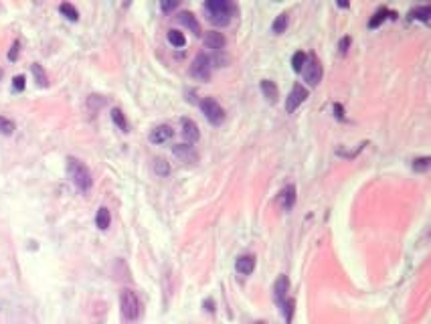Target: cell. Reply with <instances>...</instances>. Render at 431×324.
<instances>
[{"label": "cell", "mask_w": 431, "mask_h": 324, "mask_svg": "<svg viewBox=\"0 0 431 324\" xmlns=\"http://www.w3.org/2000/svg\"><path fill=\"white\" fill-rule=\"evenodd\" d=\"M204 10L209 12V21L213 25H229L231 16L235 14V4L233 2H227V0H209V2H204Z\"/></svg>", "instance_id": "cell-1"}, {"label": "cell", "mask_w": 431, "mask_h": 324, "mask_svg": "<svg viewBox=\"0 0 431 324\" xmlns=\"http://www.w3.org/2000/svg\"><path fill=\"white\" fill-rule=\"evenodd\" d=\"M67 175H69L71 182L77 186L81 193H87V190L91 188V184H93L89 168L77 158H67Z\"/></svg>", "instance_id": "cell-2"}, {"label": "cell", "mask_w": 431, "mask_h": 324, "mask_svg": "<svg viewBox=\"0 0 431 324\" xmlns=\"http://www.w3.org/2000/svg\"><path fill=\"white\" fill-rule=\"evenodd\" d=\"M120 308H122V316L126 320L134 322L140 316V310H142V304H140V298L136 296V292L124 290L120 294Z\"/></svg>", "instance_id": "cell-3"}, {"label": "cell", "mask_w": 431, "mask_h": 324, "mask_svg": "<svg viewBox=\"0 0 431 324\" xmlns=\"http://www.w3.org/2000/svg\"><path fill=\"white\" fill-rule=\"evenodd\" d=\"M211 69H213L211 57L204 55V53H199V55L195 57L193 65H191L193 77H197V79H200V81H209V79H211Z\"/></svg>", "instance_id": "cell-4"}, {"label": "cell", "mask_w": 431, "mask_h": 324, "mask_svg": "<svg viewBox=\"0 0 431 324\" xmlns=\"http://www.w3.org/2000/svg\"><path fill=\"white\" fill-rule=\"evenodd\" d=\"M200 109L204 113V118H207L211 124H215V126H219L225 120V111H223L221 104L217 100H213V98H204L200 102Z\"/></svg>", "instance_id": "cell-5"}, {"label": "cell", "mask_w": 431, "mask_h": 324, "mask_svg": "<svg viewBox=\"0 0 431 324\" xmlns=\"http://www.w3.org/2000/svg\"><path fill=\"white\" fill-rule=\"evenodd\" d=\"M302 73H304V79L308 81V85L316 87L318 83H320V79H322V65H320V61H318L314 55H308Z\"/></svg>", "instance_id": "cell-6"}, {"label": "cell", "mask_w": 431, "mask_h": 324, "mask_svg": "<svg viewBox=\"0 0 431 324\" xmlns=\"http://www.w3.org/2000/svg\"><path fill=\"white\" fill-rule=\"evenodd\" d=\"M306 100H308V89L302 87L299 83L294 85L292 91H290V95L286 98V111H288V113H294V111L298 109V106H302Z\"/></svg>", "instance_id": "cell-7"}, {"label": "cell", "mask_w": 431, "mask_h": 324, "mask_svg": "<svg viewBox=\"0 0 431 324\" xmlns=\"http://www.w3.org/2000/svg\"><path fill=\"white\" fill-rule=\"evenodd\" d=\"M182 136H184V140L189 142V146L191 144H195L199 138H200V132H199V126L193 122V120H189V118H182Z\"/></svg>", "instance_id": "cell-8"}, {"label": "cell", "mask_w": 431, "mask_h": 324, "mask_svg": "<svg viewBox=\"0 0 431 324\" xmlns=\"http://www.w3.org/2000/svg\"><path fill=\"white\" fill-rule=\"evenodd\" d=\"M172 136H174V132H172L170 126H158V128H154L152 132H150V142L152 144H164Z\"/></svg>", "instance_id": "cell-9"}, {"label": "cell", "mask_w": 431, "mask_h": 324, "mask_svg": "<svg viewBox=\"0 0 431 324\" xmlns=\"http://www.w3.org/2000/svg\"><path fill=\"white\" fill-rule=\"evenodd\" d=\"M235 270H237V274H241V276L253 274V270H255V257H253V255H241V257H237Z\"/></svg>", "instance_id": "cell-10"}, {"label": "cell", "mask_w": 431, "mask_h": 324, "mask_svg": "<svg viewBox=\"0 0 431 324\" xmlns=\"http://www.w3.org/2000/svg\"><path fill=\"white\" fill-rule=\"evenodd\" d=\"M288 290H290V280L286 278V276H279L277 278V282H275V286H273V296H275V300L282 304L286 298H288Z\"/></svg>", "instance_id": "cell-11"}, {"label": "cell", "mask_w": 431, "mask_h": 324, "mask_svg": "<svg viewBox=\"0 0 431 324\" xmlns=\"http://www.w3.org/2000/svg\"><path fill=\"white\" fill-rule=\"evenodd\" d=\"M294 203H296V186H294V184H288V186L282 190V195H279V205H282L284 211H290V209L294 207Z\"/></svg>", "instance_id": "cell-12"}, {"label": "cell", "mask_w": 431, "mask_h": 324, "mask_svg": "<svg viewBox=\"0 0 431 324\" xmlns=\"http://www.w3.org/2000/svg\"><path fill=\"white\" fill-rule=\"evenodd\" d=\"M204 45H207L209 49H215V51H219V49H223L225 45H227V39L221 35V33H217V31H211V33H207L204 35Z\"/></svg>", "instance_id": "cell-13"}, {"label": "cell", "mask_w": 431, "mask_h": 324, "mask_svg": "<svg viewBox=\"0 0 431 324\" xmlns=\"http://www.w3.org/2000/svg\"><path fill=\"white\" fill-rule=\"evenodd\" d=\"M172 150H174V154H176V156H180V158L186 160V162H189V160H191V162H197V158H199V156H197V152L193 150V146L178 144V146H174Z\"/></svg>", "instance_id": "cell-14"}, {"label": "cell", "mask_w": 431, "mask_h": 324, "mask_svg": "<svg viewBox=\"0 0 431 324\" xmlns=\"http://www.w3.org/2000/svg\"><path fill=\"white\" fill-rule=\"evenodd\" d=\"M261 91H264V95L267 98V102H271V104H275L277 102V85L273 83V81H269V79H264L261 81Z\"/></svg>", "instance_id": "cell-15"}, {"label": "cell", "mask_w": 431, "mask_h": 324, "mask_svg": "<svg viewBox=\"0 0 431 324\" xmlns=\"http://www.w3.org/2000/svg\"><path fill=\"white\" fill-rule=\"evenodd\" d=\"M288 25H290V16H288L286 12L279 14L275 21H273V25H271V33H273V35H282V33H286Z\"/></svg>", "instance_id": "cell-16"}, {"label": "cell", "mask_w": 431, "mask_h": 324, "mask_svg": "<svg viewBox=\"0 0 431 324\" xmlns=\"http://www.w3.org/2000/svg\"><path fill=\"white\" fill-rule=\"evenodd\" d=\"M180 23H182L184 27H189L195 35H200V27H199V23H197L195 14H191V12H182V14H180Z\"/></svg>", "instance_id": "cell-17"}, {"label": "cell", "mask_w": 431, "mask_h": 324, "mask_svg": "<svg viewBox=\"0 0 431 324\" xmlns=\"http://www.w3.org/2000/svg\"><path fill=\"white\" fill-rule=\"evenodd\" d=\"M109 221H111V215H109V211L105 207H101L99 211H98V215H96V225L99 227L101 231H105L107 227H109Z\"/></svg>", "instance_id": "cell-18"}, {"label": "cell", "mask_w": 431, "mask_h": 324, "mask_svg": "<svg viewBox=\"0 0 431 324\" xmlns=\"http://www.w3.org/2000/svg\"><path fill=\"white\" fill-rule=\"evenodd\" d=\"M306 59H308V55L302 53V51H298V53L292 57V67H294L296 73H302V69H304V65H306Z\"/></svg>", "instance_id": "cell-19"}, {"label": "cell", "mask_w": 431, "mask_h": 324, "mask_svg": "<svg viewBox=\"0 0 431 324\" xmlns=\"http://www.w3.org/2000/svg\"><path fill=\"white\" fill-rule=\"evenodd\" d=\"M111 120H114V124H116L122 132H128V122H126V118H124V113H122L120 108H114V109H111Z\"/></svg>", "instance_id": "cell-20"}, {"label": "cell", "mask_w": 431, "mask_h": 324, "mask_svg": "<svg viewBox=\"0 0 431 324\" xmlns=\"http://www.w3.org/2000/svg\"><path fill=\"white\" fill-rule=\"evenodd\" d=\"M59 12H61L63 16H67L69 21H73V23L79 18V12H77V8H75L73 4H69V2H63V4L59 6Z\"/></svg>", "instance_id": "cell-21"}, {"label": "cell", "mask_w": 431, "mask_h": 324, "mask_svg": "<svg viewBox=\"0 0 431 324\" xmlns=\"http://www.w3.org/2000/svg\"><path fill=\"white\" fill-rule=\"evenodd\" d=\"M409 16H411V18H417V21L427 23L429 16H431V8H429V6H419V8H415V10H411Z\"/></svg>", "instance_id": "cell-22"}, {"label": "cell", "mask_w": 431, "mask_h": 324, "mask_svg": "<svg viewBox=\"0 0 431 324\" xmlns=\"http://www.w3.org/2000/svg\"><path fill=\"white\" fill-rule=\"evenodd\" d=\"M168 41H170L174 47H184V43H186V39H184V35L180 33V31H168Z\"/></svg>", "instance_id": "cell-23"}, {"label": "cell", "mask_w": 431, "mask_h": 324, "mask_svg": "<svg viewBox=\"0 0 431 324\" xmlns=\"http://www.w3.org/2000/svg\"><path fill=\"white\" fill-rule=\"evenodd\" d=\"M387 14H391V12L387 10V8H381V10H377V14H374V16L370 18L368 27H370V29H377V27H379V25H381V23L385 21V18H387Z\"/></svg>", "instance_id": "cell-24"}, {"label": "cell", "mask_w": 431, "mask_h": 324, "mask_svg": "<svg viewBox=\"0 0 431 324\" xmlns=\"http://www.w3.org/2000/svg\"><path fill=\"white\" fill-rule=\"evenodd\" d=\"M282 308H284L286 322H292V314H294V300H292V298H286V300L282 302Z\"/></svg>", "instance_id": "cell-25"}, {"label": "cell", "mask_w": 431, "mask_h": 324, "mask_svg": "<svg viewBox=\"0 0 431 324\" xmlns=\"http://www.w3.org/2000/svg\"><path fill=\"white\" fill-rule=\"evenodd\" d=\"M154 170H156V175L166 177V175H168V162H166L164 158H156V160H154Z\"/></svg>", "instance_id": "cell-26"}, {"label": "cell", "mask_w": 431, "mask_h": 324, "mask_svg": "<svg viewBox=\"0 0 431 324\" xmlns=\"http://www.w3.org/2000/svg\"><path fill=\"white\" fill-rule=\"evenodd\" d=\"M12 130H14V124H12L10 120H6V118L0 116V132H2L4 136H8V134H12Z\"/></svg>", "instance_id": "cell-27"}, {"label": "cell", "mask_w": 431, "mask_h": 324, "mask_svg": "<svg viewBox=\"0 0 431 324\" xmlns=\"http://www.w3.org/2000/svg\"><path fill=\"white\" fill-rule=\"evenodd\" d=\"M429 158L427 156H423V158H417V160H413V170H417V173H423V170H427L429 168Z\"/></svg>", "instance_id": "cell-28"}, {"label": "cell", "mask_w": 431, "mask_h": 324, "mask_svg": "<svg viewBox=\"0 0 431 324\" xmlns=\"http://www.w3.org/2000/svg\"><path fill=\"white\" fill-rule=\"evenodd\" d=\"M33 73H34L36 81H39V85H45V83H47V77H45V73L41 71V67H39V65H33Z\"/></svg>", "instance_id": "cell-29"}, {"label": "cell", "mask_w": 431, "mask_h": 324, "mask_svg": "<svg viewBox=\"0 0 431 324\" xmlns=\"http://www.w3.org/2000/svg\"><path fill=\"white\" fill-rule=\"evenodd\" d=\"M12 87H14L16 91H23V89H25V75H16L14 81H12Z\"/></svg>", "instance_id": "cell-30"}, {"label": "cell", "mask_w": 431, "mask_h": 324, "mask_svg": "<svg viewBox=\"0 0 431 324\" xmlns=\"http://www.w3.org/2000/svg\"><path fill=\"white\" fill-rule=\"evenodd\" d=\"M16 57H18V43H14L12 49H10V53H8V59H10V61H14Z\"/></svg>", "instance_id": "cell-31"}, {"label": "cell", "mask_w": 431, "mask_h": 324, "mask_svg": "<svg viewBox=\"0 0 431 324\" xmlns=\"http://www.w3.org/2000/svg\"><path fill=\"white\" fill-rule=\"evenodd\" d=\"M348 45H350V36H344V39L340 41V51H342V53H346Z\"/></svg>", "instance_id": "cell-32"}, {"label": "cell", "mask_w": 431, "mask_h": 324, "mask_svg": "<svg viewBox=\"0 0 431 324\" xmlns=\"http://www.w3.org/2000/svg\"><path fill=\"white\" fill-rule=\"evenodd\" d=\"M176 8V2H162V10H172Z\"/></svg>", "instance_id": "cell-33"}, {"label": "cell", "mask_w": 431, "mask_h": 324, "mask_svg": "<svg viewBox=\"0 0 431 324\" xmlns=\"http://www.w3.org/2000/svg\"><path fill=\"white\" fill-rule=\"evenodd\" d=\"M257 324H265V322H257Z\"/></svg>", "instance_id": "cell-34"}, {"label": "cell", "mask_w": 431, "mask_h": 324, "mask_svg": "<svg viewBox=\"0 0 431 324\" xmlns=\"http://www.w3.org/2000/svg\"><path fill=\"white\" fill-rule=\"evenodd\" d=\"M0 77H2V71H0Z\"/></svg>", "instance_id": "cell-35"}]
</instances>
